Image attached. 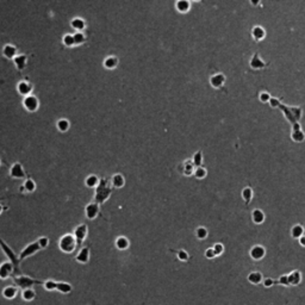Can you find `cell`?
I'll return each instance as SVG.
<instances>
[{"mask_svg":"<svg viewBox=\"0 0 305 305\" xmlns=\"http://www.w3.org/2000/svg\"><path fill=\"white\" fill-rule=\"evenodd\" d=\"M205 257H208V259H215V257H216V254H215V251H213V248H208V249L205 250Z\"/></svg>","mask_w":305,"mask_h":305,"instance_id":"obj_48","label":"cell"},{"mask_svg":"<svg viewBox=\"0 0 305 305\" xmlns=\"http://www.w3.org/2000/svg\"><path fill=\"white\" fill-rule=\"evenodd\" d=\"M23 186H24V189H25V192H34V191L36 190V182L31 179V178H28L25 181H24V184H23Z\"/></svg>","mask_w":305,"mask_h":305,"instance_id":"obj_35","label":"cell"},{"mask_svg":"<svg viewBox=\"0 0 305 305\" xmlns=\"http://www.w3.org/2000/svg\"><path fill=\"white\" fill-rule=\"evenodd\" d=\"M6 209H7V208H5V206H2V205L0 204V215L4 212V210H6Z\"/></svg>","mask_w":305,"mask_h":305,"instance_id":"obj_53","label":"cell"},{"mask_svg":"<svg viewBox=\"0 0 305 305\" xmlns=\"http://www.w3.org/2000/svg\"><path fill=\"white\" fill-rule=\"evenodd\" d=\"M298 130H300V125L298 123H294L292 126V131H298Z\"/></svg>","mask_w":305,"mask_h":305,"instance_id":"obj_51","label":"cell"},{"mask_svg":"<svg viewBox=\"0 0 305 305\" xmlns=\"http://www.w3.org/2000/svg\"><path fill=\"white\" fill-rule=\"evenodd\" d=\"M85 213L88 219H95L100 215V205L94 202L87 204V206L85 208Z\"/></svg>","mask_w":305,"mask_h":305,"instance_id":"obj_9","label":"cell"},{"mask_svg":"<svg viewBox=\"0 0 305 305\" xmlns=\"http://www.w3.org/2000/svg\"><path fill=\"white\" fill-rule=\"evenodd\" d=\"M0 247L2 249V251L5 253V255L8 257L10 262L12 264V266L15 268V272H13V277H17V275H20V268H19V264H20V260H19V256H17L15 254V251L12 250V248L8 247V244H6L1 238H0Z\"/></svg>","mask_w":305,"mask_h":305,"instance_id":"obj_2","label":"cell"},{"mask_svg":"<svg viewBox=\"0 0 305 305\" xmlns=\"http://www.w3.org/2000/svg\"><path fill=\"white\" fill-rule=\"evenodd\" d=\"M247 279L251 285H259L260 283L264 281V277H262V274L260 272H250L248 274Z\"/></svg>","mask_w":305,"mask_h":305,"instance_id":"obj_19","label":"cell"},{"mask_svg":"<svg viewBox=\"0 0 305 305\" xmlns=\"http://www.w3.org/2000/svg\"><path fill=\"white\" fill-rule=\"evenodd\" d=\"M118 63H119V61L116 56H107L104 60L103 64H104V67L106 69H114V68H117Z\"/></svg>","mask_w":305,"mask_h":305,"instance_id":"obj_25","label":"cell"},{"mask_svg":"<svg viewBox=\"0 0 305 305\" xmlns=\"http://www.w3.org/2000/svg\"><path fill=\"white\" fill-rule=\"evenodd\" d=\"M176 253V255H178V259L180 260V261H189V259H190V255H189V253L186 251V250H184V249H180V250H178V251H175Z\"/></svg>","mask_w":305,"mask_h":305,"instance_id":"obj_42","label":"cell"},{"mask_svg":"<svg viewBox=\"0 0 305 305\" xmlns=\"http://www.w3.org/2000/svg\"><path fill=\"white\" fill-rule=\"evenodd\" d=\"M18 293V290L16 286H6L4 290H2V296L6 298V299H13Z\"/></svg>","mask_w":305,"mask_h":305,"instance_id":"obj_20","label":"cell"},{"mask_svg":"<svg viewBox=\"0 0 305 305\" xmlns=\"http://www.w3.org/2000/svg\"><path fill=\"white\" fill-rule=\"evenodd\" d=\"M71 26L75 30L76 32H82V30L86 28V21L82 18H74L71 21Z\"/></svg>","mask_w":305,"mask_h":305,"instance_id":"obj_21","label":"cell"},{"mask_svg":"<svg viewBox=\"0 0 305 305\" xmlns=\"http://www.w3.org/2000/svg\"><path fill=\"white\" fill-rule=\"evenodd\" d=\"M10 175L13 179H24L25 176H28L21 163H19V162H16L15 165H12V167L10 169Z\"/></svg>","mask_w":305,"mask_h":305,"instance_id":"obj_10","label":"cell"},{"mask_svg":"<svg viewBox=\"0 0 305 305\" xmlns=\"http://www.w3.org/2000/svg\"><path fill=\"white\" fill-rule=\"evenodd\" d=\"M13 63H15L16 68L18 69V72H23L24 68L26 67V63H28V55H25V54L17 55L13 60Z\"/></svg>","mask_w":305,"mask_h":305,"instance_id":"obj_16","label":"cell"},{"mask_svg":"<svg viewBox=\"0 0 305 305\" xmlns=\"http://www.w3.org/2000/svg\"><path fill=\"white\" fill-rule=\"evenodd\" d=\"M242 198L246 203H249L253 199V190L250 187H244L242 191Z\"/></svg>","mask_w":305,"mask_h":305,"instance_id":"obj_40","label":"cell"},{"mask_svg":"<svg viewBox=\"0 0 305 305\" xmlns=\"http://www.w3.org/2000/svg\"><path fill=\"white\" fill-rule=\"evenodd\" d=\"M262 284H264L265 287H272V286L275 284V281H274L272 278H266V279H264Z\"/></svg>","mask_w":305,"mask_h":305,"instance_id":"obj_49","label":"cell"},{"mask_svg":"<svg viewBox=\"0 0 305 305\" xmlns=\"http://www.w3.org/2000/svg\"><path fill=\"white\" fill-rule=\"evenodd\" d=\"M56 126H57V129H58V131H60V133H67V131L69 130V128H71V123H69V120H68V119L62 118V119L57 120Z\"/></svg>","mask_w":305,"mask_h":305,"instance_id":"obj_29","label":"cell"},{"mask_svg":"<svg viewBox=\"0 0 305 305\" xmlns=\"http://www.w3.org/2000/svg\"><path fill=\"white\" fill-rule=\"evenodd\" d=\"M112 191H113V187L111 185V180L109 178H101L98 186L95 187V192H94V203L101 205L104 204L112 194Z\"/></svg>","mask_w":305,"mask_h":305,"instance_id":"obj_1","label":"cell"},{"mask_svg":"<svg viewBox=\"0 0 305 305\" xmlns=\"http://www.w3.org/2000/svg\"><path fill=\"white\" fill-rule=\"evenodd\" d=\"M13 281H15V284L18 287H21L23 290L31 288L32 286L35 285H43L44 284V281L34 279V278L28 277V275H17V277H13Z\"/></svg>","mask_w":305,"mask_h":305,"instance_id":"obj_4","label":"cell"},{"mask_svg":"<svg viewBox=\"0 0 305 305\" xmlns=\"http://www.w3.org/2000/svg\"><path fill=\"white\" fill-rule=\"evenodd\" d=\"M35 296H36V292L32 290V288H26V290H23L21 292V297L26 302H31L35 299Z\"/></svg>","mask_w":305,"mask_h":305,"instance_id":"obj_32","label":"cell"},{"mask_svg":"<svg viewBox=\"0 0 305 305\" xmlns=\"http://www.w3.org/2000/svg\"><path fill=\"white\" fill-rule=\"evenodd\" d=\"M90 256H91V250H90V247H84L80 249V251L77 253V255H76V261L79 262V264H82V265H85V264H88V261H90Z\"/></svg>","mask_w":305,"mask_h":305,"instance_id":"obj_12","label":"cell"},{"mask_svg":"<svg viewBox=\"0 0 305 305\" xmlns=\"http://www.w3.org/2000/svg\"><path fill=\"white\" fill-rule=\"evenodd\" d=\"M249 255H250V257H251L253 260H255V261L262 260V259L265 257V255H266V249L262 247V246H260V244L254 246V247L250 249Z\"/></svg>","mask_w":305,"mask_h":305,"instance_id":"obj_11","label":"cell"},{"mask_svg":"<svg viewBox=\"0 0 305 305\" xmlns=\"http://www.w3.org/2000/svg\"><path fill=\"white\" fill-rule=\"evenodd\" d=\"M299 244H300L302 247H305V235L299 238Z\"/></svg>","mask_w":305,"mask_h":305,"instance_id":"obj_52","label":"cell"},{"mask_svg":"<svg viewBox=\"0 0 305 305\" xmlns=\"http://www.w3.org/2000/svg\"><path fill=\"white\" fill-rule=\"evenodd\" d=\"M175 7H176V10H178L180 13H186V12L190 11L191 2L190 1H187V0H179V1H176Z\"/></svg>","mask_w":305,"mask_h":305,"instance_id":"obj_24","label":"cell"},{"mask_svg":"<svg viewBox=\"0 0 305 305\" xmlns=\"http://www.w3.org/2000/svg\"><path fill=\"white\" fill-rule=\"evenodd\" d=\"M182 169H181V173L184 174V175H187V176H190L192 175L193 173H194V165H193V162H192V160H186L184 163H182Z\"/></svg>","mask_w":305,"mask_h":305,"instance_id":"obj_23","label":"cell"},{"mask_svg":"<svg viewBox=\"0 0 305 305\" xmlns=\"http://www.w3.org/2000/svg\"><path fill=\"white\" fill-rule=\"evenodd\" d=\"M193 175H194L197 179L202 180V179H204V178L208 175V172H206V169H205L204 167H202V166H200V167H195Z\"/></svg>","mask_w":305,"mask_h":305,"instance_id":"obj_36","label":"cell"},{"mask_svg":"<svg viewBox=\"0 0 305 305\" xmlns=\"http://www.w3.org/2000/svg\"><path fill=\"white\" fill-rule=\"evenodd\" d=\"M17 91L20 95H23L24 98L28 97V95L32 94V91H34V86L28 81V80H21L20 82H18L17 85Z\"/></svg>","mask_w":305,"mask_h":305,"instance_id":"obj_8","label":"cell"},{"mask_svg":"<svg viewBox=\"0 0 305 305\" xmlns=\"http://www.w3.org/2000/svg\"><path fill=\"white\" fill-rule=\"evenodd\" d=\"M208 235H209V231H208V229L204 228V227H199L195 230V236L199 240H205L208 237Z\"/></svg>","mask_w":305,"mask_h":305,"instance_id":"obj_38","label":"cell"},{"mask_svg":"<svg viewBox=\"0 0 305 305\" xmlns=\"http://www.w3.org/2000/svg\"><path fill=\"white\" fill-rule=\"evenodd\" d=\"M269 105H271L272 107H278V106L280 105V103H279V100H278L277 98H271V100H269Z\"/></svg>","mask_w":305,"mask_h":305,"instance_id":"obj_50","label":"cell"},{"mask_svg":"<svg viewBox=\"0 0 305 305\" xmlns=\"http://www.w3.org/2000/svg\"><path fill=\"white\" fill-rule=\"evenodd\" d=\"M19 191H20V192H21V193H23V192H24V191H25V189H24V186H23V185H21V186H20V187H19Z\"/></svg>","mask_w":305,"mask_h":305,"instance_id":"obj_54","label":"cell"},{"mask_svg":"<svg viewBox=\"0 0 305 305\" xmlns=\"http://www.w3.org/2000/svg\"><path fill=\"white\" fill-rule=\"evenodd\" d=\"M291 235H292V237L293 238H300L302 236H304V228H303V225H300V224H296L292 230H291Z\"/></svg>","mask_w":305,"mask_h":305,"instance_id":"obj_30","label":"cell"},{"mask_svg":"<svg viewBox=\"0 0 305 305\" xmlns=\"http://www.w3.org/2000/svg\"><path fill=\"white\" fill-rule=\"evenodd\" d=\"M192 162L195 167H200L202 166V162H203V152H197L194 155H193V159H192Z\"/></svg>","mask_w":305,"mask_h":305,"instance_id":"obj_41","label":"cell"},{"mask_svg":"<svg viewBox=\"0 0 305 305\" xmlns=\"http://www.w3.org/2000/svg\"><path fill=\"white\" fill-rule=\"evenodd\" d=\"M0 165H1V161H0Z\"/></svg>","mask_w":305,"mask_h":305,"instance_id":"obj_55","label":"cell"},{"mask_svg":"<svg viewBox=\"0 0 305 305\" xmlns=\"http://www.w3.org/2000/svg\"><path fill=\"white\" fill-rule=\"evenodd\" d=\"M287 277L291 286H297L302 283V274L299 271H292L290 274H287Z\"/></svg>","mask_w":305,"mask_h":305,"instance_id":"obj_17","label":"cell"},{"mask_svg":"<svg viewBox=\"0 0 305 305\" xmlns=\"http://www.w3.org/2000/svg\"><path fill=\"white\" fill-rule=\"evenodd\" d=\"M271 95L269 93H267V92H261L260 95H259V100L261 101V103H269V100H271Z\"/></svg>","mask_w":305,"mask_h":305,"instance_id":"obj_46","label":"cell"},{"mask_svg":"<svg viewBox=\"0 0 305 305\" xmlns=\"http://www.w3.org/2000/svg\"><path fill=\"white\" fill-rule=\"evenodd\" d=\"M72 290H73V286L71 285V284H68V283H57L56 291L61 292V293L67 294V293L72 292Z\"/></svg>","mask_w":305,"mask_h":305,"instance_id":"obj_31","label":"cell"},{"mask_svg":"<svg viewBox=\"0 0 305 305\" xmlns=\"http://www.w3.org/2000/svg\"><path fill=\"white\" fill-rule=\"evenodd\" d=\"M250 66H251L254 69H261V68H264V67H265V63L260 60V57L255 54L254 57L251 58V61H250Z\"/></svg>","mask_w":305,"mask_h":305,"instance_id":"obj_34","label":"cell"},{"mask_svg":"<svg viewBox=\"0 0 305 305\" xmlns=\"http://www.w3.org/2000/svg\"><path fill=\"white\" fill-rule=\"evenodd\" d=\"M212 248H213V251H215L216 256L222 255V254H223V251H224V246H223L222 243H216V244H215Z\"/></svg>","mask_w":305,"mask_h":305,"instance_id":"obj_45","label":"cell"},{"mask_svg":"<svg viewBox=\"0 0 305 305\" xmlns=\"http://www.w3.org/2000/svg\"><path fill=\"white\" fill-rule=\"evenodd\" d=\"M23 106L29 112H36L39 107V101H38L37 97H35L34 94L25 97L23 99Z\"/></svg>","mask_w":305,"mask_h":305,"instance_id":"obj_6","label":"cell"},{"mask_svg":"<svg viewBox=\"0 0 305 305\" xmlns=\"http://www.w3.org/2000/svg\"><path fill=\"white\" fill-rule=\"evenodd\" d=\"M2 56L6 57L7 60H15L17 56V48L13 44H5L2 48Z\"/></svg>","mask_w":305,"mask_h":305,"instance_id":"obj_14","label":"cell"},{"mask_svg":"<svg viewBox=\"0 0 305 305\" xmlns=\"http://www.w3.org/2000/svg\"><path fill=\"white\" fill-rule=\"evenodd\" d=\"M111 185L113 189H122L125 185V179L120 173H117L111 178Z\"/></svg>","mask_w":305,"mask_h":305,"instance_id":"obj_18","label":"cell"},{"mask_svg":"<svg viewBox=\"0 0 305 305\" xmlns=\"http://www.w3.org/2000/svg\"><path fill=\"white\" fill-rule=\"evenodd\" d=\"M116 247L119 250H125L130 247V241L125 237V236H119L116 240Z\"/></svg>","mask_w":305,"mask_h":305,"instance_id":"obj_26","label":"cell"},{"mask_svg":"<svg viewBox=\"0 0 305 305\" xmlns=\"http://www.w3.org/2000/svg\"><path fill=\"white\" fill-rule=\"evenodd\" d=\"M291 138L294 141V142H303L305 139V133L302 131V130H298V131H292V135H291Z\"/></svg>","mask_w":305,"mask_h":305,"instance_id":"obj_37","label":"cell"},{"mask_svg":"<svg viewBox=\"0 0 305 305\" xmlns=\"http://www.w3.org/2000/svg\"><path fill=\"white\" fill-rule=\"evenodd\" d=\"M225 82V76L222 73H217L210 77V84L213 88H221Z\"/></svg>","mask_w":305,"mask_h":305,"instance_id":"obj_15","label":"cell"},{"mask_svg":"<svg viewBox=\"0 0 305 305\" xmlns=\"http://www.w3.org/2000/svg\"><path fill=\"white\" fill-rule=\"evenodd\" d=\"M251 35H253L254 39L261 41L266 36V31H265V29L262 26H254L253 30H251Z\"/></svg>","mask_w":305,"mask_h":305,"instance_id":"obj_27","label":"cell"},{"mask_svg":"<svg viewBox=\"0 0 305 305\" xmlns=\"http://www.w3.org/2000/svg\"><path fill=\"white\" fill-rule=\"evenodd\" d=\"M87 234H88V227H87V224L82 223V224H80V225L76 227L75 230H74V232H73V235H74V237H75L77 246H81V244L85 242V240H86V237H87Z\"/></svg>","mask_w":305,"mask_h":305,"instance_id":"obj_5","label":"cell"},{"mask_svg":"<svg viewBox=\"0 0 305 305\" xmlns=\"http://www.w3.org/2000/svg\"><path fill=\"white\" fill-rule=\"evenodd\" d=\"M99 181H100V179H99L95 174H91V175H88V176L86 178L85 184H86V186L90 187V189H95V187L98 186Z\"/></svg>","mask_w":305,"mask_h":305,"instance_id":"obj_28","label":"cell"},{"mask_svg":"<svg viewBox=\"0 0 305 305\" xmlns=\"http://www.w3.org/2000/svg\"><path fill=\"white\" fill-rule=\"evenodd\" d=\"M76 246H77V243H76V240L73 234H66L58 241V248L66 254L73 253L75 250Z\"/></svg>","mask_w":305,"mask_h":305,"instance_id":"obj_3","label":"cell"},{"mask_svg":"<svg viewBox=\"0 0 305 305\" xmlns=\"http://www.w3.org/2000/svg\"><path fill=\"white\" fill-rule=\"evenodd\" d=\"M73 37H74L75 45H81V44H84V43L86 42V39H87L84 32H75V34L73 35Z\"/></svg>","mask_w":305,"mask_h":305,"instance_id":"obj_39","label":"cell"},{"mask_svg":"<svg viewBox=\"0 0 305 305\" xmlns=\"http://www.w3.org/2000/svg\"><path fill=\"white\" fill-rule=\"evenodd\" d=\"M38 250H41V247H39V244H38L37 241H36V242H32V243H30V244H28L26 247L21 250V253L18 255L20 262H21L23 260H25L26 257H29V256H31V255L36 254Z\"/></svg>","mask_w":305,"mask_h":305,"instance_id":"obj_7","label":"cell"},{"mask_svg":"<svg viewBox=\"0 0 305 305\" xmlns=\"http://www.w3.org/2000/svg\"><path fill=\"white\" fill-rule=\"evenodd\" d=\"M251 219L255 224H262L265 222V213L262 210L255 209L251 213Z\"/></svg>","mask_w":305,"mask_h":305,"instance_id":"obj_22","label":"cell"},{"mask_svg":"<svg viewBox=\"0 0 305 305\" xmlns=\"http://www.w3.org/2000/svg\"><path fill=\"white\" fill-rule=\"evenodd\" d=\"M56 285H57V281H54V280H45L44 281V288L47 290V291H53V290H56Z\"/></svg>","mask_w":305,"mask_h":305,"instance_id":"obj_43","label":"cell"},{"mask_svg":"<svg viewBox=\"0 0 305 305\" xmlns=\"http://www.w3.org/2000/svg\"><path fill=\"white\" fill-rule=\"evenodd\" d=\"M62 44L64 45V47H67V48H72V47H74L75 45V42H74V37H73V35H71V34H66L63 38H62Z\"/></svg>","mask_w":305,"mask_h":305,"instance_id":"obj_33","label":"cell"},{"mask_svg":"<svg viewBox=\"0 0 305 305\" xmlns=\"http://www.w3.org/2000/svg\"><path fill=\"white\" fill-rule=\"evenodd\" d=\"M277 284H279V285H283V286H290V283H288V277H287V274H284V275H281V277L279 278V280L277 281Z\"/></svg>","mask_w":305,"mask_h":305,"instance_id":"obj_47","label":"cell"},{"mask_svg":"<svg viewBox=\"0 0 305 305\" xmlns=\"http://www.w3.org/2000/svg\"><path fill=\"white\" fill-rule=\"evenodd\" d=\"M15 268L10 261L4 262L0 265V279H7L11 274H13Z\"/></svg>","mask_w":305,"mask_h":305,"instance_id":"obj_13","label":"cell"},{"mask_svg":"<svg viewBox=\"0 0 305 305\" xmlns=\"http://www.w3.org/2000/svg\"><path fill=\"white\" fill-rule=\"evenodd\" d=\"M37 242H38V244H39V247H41V249H45V248L49 246V238L45 237V236L39 237L37 240Z\"/></svg>","mask_w":305,"mask_h":305,"instance_id":"obj_44","label":"cell"}]
</instances>
